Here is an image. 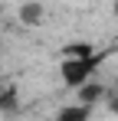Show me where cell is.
I'll use <instances>...</instances> for the list:
<instances>
[{"label": "cell", "instance_id": "6da1fadb", "mask_svg": "<svg viewBox=\"0 0 118 121\" xmlns=\"http://www.w3.org/2000/svg\"><path fill=\"white\" fill-rule=\"evenodd\" d=\"M95 65H98L95 56H89V59H66L62 62V82H66L69 88H82L85 82H92Z\"/></svg>", "mask_w": 118, "mask_h": 121}, {"label": "cell", "instance_id": "52a82bcc", "mask_svg": "<svg viewBox=\"0 0 118 121\" xmlns=\"http://www.w3.org/2000/svg\"><path fill=\"white\" fill-rule=\"evenodd\" d=\"M115 10H118V7H115Z\"/></svg>", "mask_w": 118, "mask_h": 121}, {"label": "cell", "instance_id": "8992f818", "mask_svg": "<svg viewBox=\"0 0 118 121\" xmlns=\"http://www.w3.org/2000/svg\"><path fill=\"white\" fill-rule=\"evenodd\" d=\"M0 105H3V108H17V98H13V92H10V95L3 92V95H0Z\"/></svg>", "mask_w": 118, "mask_h": 121}, {"label": "cell", "instance_id": "277c9868", "mask_svg": "<svg viewBox=\"0 0 118 121\" xmlns=\"http://www.w3.org/2000/svg\"><path fill=\"white\" fill-rule=\"evenodd\" d=\"M102 95H105V88H102L98 82H85V85L79 88V101H82V105H95Z\"/></svg>", "mask_w": 118, "mask_h": 121}, {"label": "cell", "instance_id": "7a4b0ae2", "mask_svg": "<svg viewBox=\"0 0 118 121\" xmlns=\"http://www.w3.org/2000/svg\"><path fill=\"white\" fill-rule=\"evenodd\" d=\"M89 118H92V105H82V101L62 105L56 115V121H89Z\"/></svg>", "mask_w": 118, "mask_h": 121}, {"label": "cell", "instance_id": "3957f363", "mask_svg": "<svg viewBox=\"0 0 118 121\" xmlns=\"http://www.w3.org/2000/svg\"><path fill=\"white\" fill-rule=\"evenodd\" d=\"M20 23H23V26H39V23H43V3H36V0L23 3V7H20Z\"/></svg>", "mask_w": 118, "mask_h": 121}, {"label": "cell", "instance_id": "5b68a950", "mask_svg": "<svg viewBox=\"0 0 118 121\" xmlns=\"http://www.w3.org/2000/svg\"><path fill=\"white\" fill-rule=\"evenodd\" d=\"M108 108H112V115H118V85L108 92Z\"/></svg>", "mask_w": 118, "mask_h": 121}]
</instances>
